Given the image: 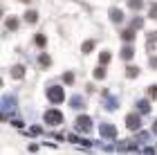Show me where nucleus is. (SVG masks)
Listing matches in <instances>:
<instances>
[{"instance_id": "obj_1", "label": "nucleus", "mask_w": 157, "mask_h": 155, "mask_svg": "<svg viewBox=\"0 0 157 155\" xmlns=\"http://www.w3.org/2000/svg\"><path fill=\"white\" fill-rule=\"evenodd\" d=\"M43 119H45L47 126H59V124H63V112L52 108V110H47L45 115H43Z\"/></svg>"}, {"instance_id": "obj_2", "label": "nucleus", "mask_w": 157, "mask_h": 155, "mask_svg": "<svg viewBox=\"0 0 157 155\" xmlns=\"http://www.w3.org/2000/svg\"><path fill=\"white\" fill-rule=\"evenodd\" d=\"M47 99L52 101V103H61L63 99H65V92H63V88H59V86H49V88H47Z\"/></svg>"}, {"instance_id": "obj_3", "label": "nucleus", "mask_w": 157, "mask_h": 155, "mask_svg": "<svg viewBox=\"0 0 157 155\" xmlns=\"http://www.w3.org/2000/svg\"><path fill=\"white\" fill-rule=\"evenodd\" d=\"M76 130H81V133H90V130H92V119H90L88 115L76 117Z\"/></svg>"}, {"instance_id": "obj_4", "label": "nucleus", "mask_w": 157, "mask_h": 155, "mask_svg": "<svg viewBox=\"0 0 157 155\" xmlns=\"http://www.w3.org/2000/svg\"><path fill=\"white\" fill-rule=\"evenodd\" d=\"M126 126L130 130H139L141 128V117L137 115V112H130V115L126 117Z\"/></svg>"}, {"instance_id": "obj_5", "label": "nucleus", "mask_w": 157, "mask_h": 155, "mask_svg": "<svg viewBox=\"0 0 157 155\" xmlns=\"http://www.w3.org/2000/svg\"><path fill=\"white\" fill-rule=\"evenodd\" d=\"M99 135L112 139V137H117V128L112 124H101V126H99Z\"/></svg>"}, {"instance_id": "obj_6", "label": "nucleus", "mask_w": 157, "mask_h": 155, "mask_svg": "<svg viewBox=\"0 0 157 155\" xmlns=\"http://www.w3.org/2000/svg\"><path fill=\"white\" fill-rule=\"evenodd\" d=\"M110 20L112 23H121V20H124V11L117 9V7H112L110 9Z\"/></svg>"}, {"instance_id": "obj_7", "label": "nucleus", "mask_w": 157, "mask_h": 155, "mask_svg": "<svg viewBox=\"0 0 157 155\" xmlns=\"http://www.w3.org/2000/svg\"><path fill=\"white\" fill-rule=\"evenodd\" d=\"M70 106H72L74 110H78V108H83V106H85V101H83V97H81V95H74L72 99H70Z\"/></svg>"}, {"instance_id": "obj_8", "label": "nucleus", "mask_w": 157, "mask_h": 155, "mask_svg": "<svg viewBox=\"0 0 157 155\" xmlns=\"http://www.w3.org/2000/svg\"><path fill=\"white\" fill-rule=\"evenodd\" d=\"M9 72H11L13 79H23V76H25V68H23V65H13Z\"/></svg>"}, {"instance_id": "obj_9", "label": "nucleus", "mask_w": 157, "mask_h": 155, "mask_svg": "<svg viewBox=\"0 0 157 155\" xmlns=\"http://www.w3.org/2000/svg\"><path fill=\"white\" fill-rule=\"evenodd\" d=\"M117 106H119V99H117V97H110V95H105V108H108V110H115Z\"/></svg>"}, {"instance_id": "obj_10", "label": "nucleus", "mask_w": 157, "mask_h": 155, "mask_svg": "<svg viewBox=\"0 0 157 155\" xmlns=\"http://www.w3.org/2000/svg\"><path fill=\"white\" fill-rule=\"evenodd\" d=\"M132 56H135V50H132V45H124V50H121V59L130 61Z\"/></svg>"}, {"instance_id": "obj_11", "label": "nucleus", "mask_w": 157, "mask_h": 155, "mask_svg": "<svg viewBox=\"0 0 157 155\" xmlns=\"http://www.w3.org/2000/svg\"><path fill=\"white\" fill-rule=\"evenodd\" d=\"M157 43V32H148V41H146V47L148 52H153V45Z\"/></svg>"}, {"instance_id": "obj_12", "label": "nucleus", "mask_w": 157, "mask_h": 155, "mask_svg": "<svg viewBox=\"0 0 157 155\" xmlns=\"http://www.w3.org/2000/svg\"><path fill=\"white\" fill-rule=\"evenodd\" d=\"M121 38H124L126 43H130V41L135 38V29H124V32H121Z\"/></svg>"}, {"instance_id": "obj_13", "label": "nucleus", "mask_w": 157, "mask_h": 155, "mask_svg": "<svg viewBox=\"0 0 157 155\" xmlns=\"http://www.w3.org/2000/svg\"><path fill=\"white\" fill-rule=\"evenodd\" d=\"M137 108H139V112H144V115H146V112L151 110V103H148L146 99H141V101H137Z\"/></svg>"}, {"instance_id": "obj_14", "label": "nucleus", "mask_w": 157, "mask_h": 155, "mask_svg": "<svg viewBox=\"0 0 157 155\" xmlns=\"http://www.w3.org/2000/svg\"><path fill=\"white\" fill-rule=\"evenodd\" d=\"M2 103H5V110H7V108H11V110L16 108V99H13V97H5Z\"/></svg>"}, {"instance_id": "obj_15", "label": "nucleus", "mask_w": 157, "mask_h": 155, "mask_svg": "<svg viewBox=\"0 0 157 155\" xmlns=\"http://www.w3.org/2000/svg\"><path fill=\"white\" fill-rule=\"evenodd\" d=\"M25 20H27V23H32V25H34V23L38 20V14H36V11H27V14H25Z\"/></svg>"}, {"instance_id": "obj_16", "label": "nucleus", "mask_w": 157, "mask_h": 155, "mask_svg": "<svg viewBox=\"0 0 157 155\" xmlns=\"http://www.w3.org/2000/svg\"><path fill=\"white\" fill-rule=\"evenodd\" d=\"M139 74V68H135V65H128L126 68V76H130V79H132V76H137Z\"/></svg>"}, {"instance_id": "obj_17", "label": "nucleus", "mask_w": 157, "mask_h": 155, "mask_svg": "<svg viewBox=\"0 0 157 155\" xmlns=\"http://www.w3.org/2000/svg\"><path fill=\"white\" fill-rule=\"evenodd\" d=\"M128 5H130V9H141V7H144V0H128Z\"/></svg>"}, {"instance_id": "obj_18", "label": "nucleus", "mask_w": 157, "mask_h": 155, "mask_svg": "<svg viewBox=\"0 0 157 155\" xmlns=\"http://www.w3.org/2000/svg\"><path fill=\"white\" fill-rule=\"evenodd\" d=\"M99 61H101V65H105V63H110V52H101V56H99Z\"/></svg>"}, {"instance_id": "obj_19", "label": "nucleus", "mask_w": 157, "mask_h": 155, "mask_svg": "<svg viewBox=\"0 0 157 155\" xmlns=\"http://www.w3.org/2000/svg\"><path fill=\"white\" fill-rule=\"evenodd\" d=\"M92 47H94V41H85V43H83V54H88Z\"/></svg>"}, {"instance_id": "obj_20", "label": "nucleus", "mask_w": 157, "mask_h": 155, "mask_svg": "<svg viewBox=\"0 0 157 155\" xmlns=\"http://www.w3.org/2000/svg\"><path fill=\"white\" fill-rule=\"evenodd\" d=\"M38 61H40V65H43V68H47L49 63H52V61H49V56H47V54H40V59H38Z\"/></svg>"}, {"instance_id": "obj_21", "label": "nucleus", "mask_w": 157, "mask_h": 155, "mask_svg": "<svg viewBox=\"0 0 157 155\" xmlns=\"http://www.w3.org/2000/svg\"><path fill=\"white\" fill-rule=\"evenodd\" d=\"M103 76H105V70L99 65V70H94V79H103Z\"/></svg>"}, {"instance_id": "obj_22", "label": "nucleus", "mask_w": 157, "mask_h": 155, "mask_svg": "<svg viewBox=\"0 0 157 155\" xmlns=\"http://www.w3.org/2000/svg\"><path fill=\"white\" fill-rule=\"evenodd\" d=\"M7 27H9V29H16V27H18V20H16V18H9V20H7Z\"/></svg>"}, {"instance_id": "obj_23", "label": "nucleus", "mask_w": 157, "mask_h": 155, "mask_svg": "<svg viewBox=\"0 0 157 155\" xmlns=\"http://www.w3.org/2000/svg\"><path fill=\"white\" fill-rule=\"evenodd\" d=\"M63 81H65V83H72V81H74V74H72V72H65V74H63Z\"/></svg>"}, {"instance_id": "obj_24", "label": "nucleus", "mask_w": 157, "mask_h": 155, "mask_svg": "<svg viewBox=\"0 0 157 155\" xmlns=\"http://www.w3.org/2000/svg\"><path fill=\"white\" fill-rule=\"evenodd\" d=\"M36 45H38V47L45 45V36H43V34H38V36H36Z\"/></svg>"}, {"instance_id": "obj_25", "label": "nucleus", "mask_w": 157, "mask_h": 155, "mask_svg": "<svg viewBox=\"0 0 157 155\" xmlns=\"http://www.w3.org/2000/svg\"><path fill=\"white\" fill-rule=\"evenodd\" d=\"M148 95H151L153 99H157V86H151V88H148Z\"/></svg>"}, {"instance_id": "obj_26", "label": "nucleus", "mask_w": 157, "mask_h": 155, "mask_svg": "<svg viewBox=\"0 0 157 155\" xmlns=\"http://www.w3.org/2000/svg\"><path fill=\"white\" fill-rule=\"evenodd\" d=\"M141 25H144V20H141V18H135V20H132V27H135V29H139Z\"/></svg>"}, {"instance_id": "obj_27", "label": "nucleus", "mask_w": 157, "mask_h": 155, "mask_svg": "<svg viewBox=\"0 0 157 155\" xmlns=\"http://www.w3.org/2000/svg\"><path fill=\"white\" fill-rule=\"evenodd\" d=\"M151 18H157V5L151 7Z\"/></svg>"}, {"instance_id": "obj_28", "label": "nucleus", "mask_w": 157, "mask_h": 155, "mask_svg": "<svg viewBox=\"0 0 157 155\" xmlns=\"http://www.w3.org/2000/svg\"><path fill=\"white\" fill-rule=\"evenodd\" d=\"M151 65H153V68H157V56H153V59H151Z\"/></svg>"}, {"instance_id": "obj_29", "label": "nucleus", "mask_w": 157, "mask_h": 155, "mask_svg": "<svg viewBox=\"0 0 157 155\" xmlns=\"http://www.w3.org/2000/svg\"><path fill=\"white\" fill-rule=\"evenodd\" d=\"M144 155H155V151H153V149H146V151H144Z\"/></svg>"}, {"instance_id": "obj_30", "label": "nucleus", "mask_w": 157, "mask_h": 155, "mask_svg": "<svg viewBox=\"0 0 157 155\" xmlns=\"http://www.w3.org/2000/svg\"><path fill=\"white\" fill-rule=\"evenodd\" d=\"M153 133L157 135V119H155V124H153Z\"/></svg>"}, {"instance_id": "obj_31", "label": "nucleus", "mask_w": 157, "mask_h": 155, "mask_svg": "<svg viewBox=\"0 0 157 155\" xmlns=\"http://www.w3.org/2000/svg\"><path fill=\"white\" fill-rule=\"evenodd\" d=\"M23 2H29V0H23Z\"/></svg>"}]
</instances>
